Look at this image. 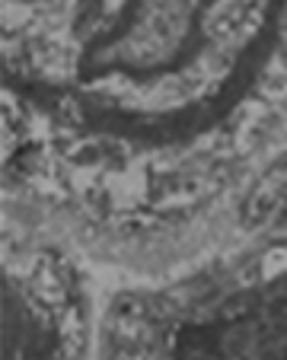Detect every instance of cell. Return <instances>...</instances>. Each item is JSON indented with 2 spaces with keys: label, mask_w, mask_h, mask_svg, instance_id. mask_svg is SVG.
Returning a JSON list of instances; mask_svg holds the SVG:
<instances>
[{
  "label": "cell",
  "mask_w": 287,
  "mask_h": 360,
  "mask_svg": "<svg viewBox=\"0 0 287 360\" xmlns=\"http://www.w3.org/2000/svg\"><path fill=\"white\" fill-rule=\"evenodd\" d=\"M0 80L7 182L147 249L287 124V0H0Z\"/></svg>",
  "instance_id": "obj_1"
},
{
  "label": "cell",
  "mask_w": 287,
  "mask_h": 360,
  "mask_svg": "<svg viewBox=\"0 0 287 360\" xmlns=\"http://www.w3.org/2000/svg\"><path fill=\"white\" fill-rule=\"evenodd\" d=\"M99 328L83 268L39 239L4 249V360H96Z\"/></svg>",
  "instance_id": "obj_3"
},
{
  "label": "cell",
  "mask_w": 287,
  "mask_h": 360,
  "mask_svg": "<svg viewBox=\"0 0 287 360\" xmlns=\"http://www.w3.org/2000/svg\"><path fill=\"white\" fill-rule=\"evenodd\" d=\"M96 360H287V233L115 293Z\"/></svg>",
  "instance_id": "obj_2"
}]
</instances>
